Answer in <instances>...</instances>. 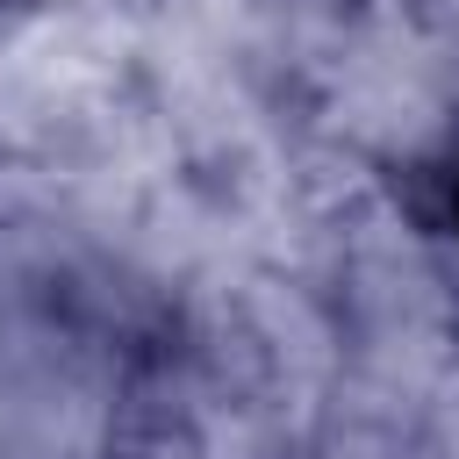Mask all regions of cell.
<instances>
[{
	"label": "cell",
	"mask_w": 459,
	"mask_h": 459,
	"mask_svg": "<svg viewBox=\"0 0 459 459\" xmlns=\"http://www.w3.org/2000/svg\"><path fill=\"white\" fill-rule=\"evenodd\" d=\"M437 14H445V29L459 36V0H437Z\"/></svg>",
	"instance_id": "6da1fadb"
},
{
	"label": "cell",
	"mask_w": 459,
	"mask_h": 459,
	"mask_svg": "<svg viewBox=\"0 0 459 459\" xmlns=\"http://www.w3.org/2000/svg\"><path fill=\"white\" fill-rule=\"evenodd\" d=\"M57 7H93V0H57Z\"/></svg>",
	"instance_id": "7a4b0ae2"
}]
</instances>
